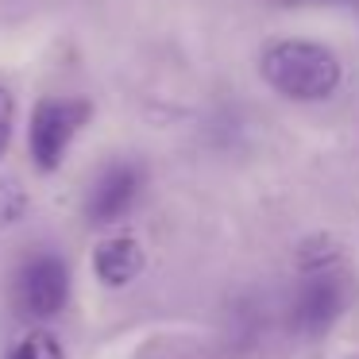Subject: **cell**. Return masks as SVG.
Listing matches in <instances>:
<instances>
[{
    "label": "cell",
    "mask_w": 359,
    "mask_h": 359,
    "mask_svg": "<svg viewBox=\"0 0 359 359\" xmlns=\"http://www.w3.org/2000/svg\"><path fill=\"white\" fill-rule=\"evenodd\" d=\"M348 302V278L340 271H317L297 286L294 305H290V325L297 332H325L340 317Z\"/></svg>",
    "instance_id": "277c9868"
},
{
    "label": "cell",
    "mask_w": 359,
    "mask_h": 359,
    "mask_svg": "<svg viewBox=\"0 0 359 359\" xmlns=\"http://www.w3.org/2000/svg\"><path fill=\"white\" fill-rule=\"evenodd\" d=\"M290 4H344V0H290Z\"/></svg>",
    "instance_id": "9c48e42d"
},
{
    "label": "cell",
    "mask_w": 359,
    "mask_h": 359,
    "mask_svg": "<svg viewBox=\"0 0 359 359\" xmlns=\"http://www.w3.org/2000/svg\"><path fill=\"white\" fill-rule=\"evenodd\" d=\"M355 4H359V0H355Z\"/></svg>",
    "instance_id": "30bf717a"
},
{
    "label": "cell",
    "mask_w": 359,
    "mask_h": 359,
    "mask_svg": "<svg viewBox=\"0 0 359 359\" xmlns=\"http://www.w3.org/2000/svg\"><path fill=\"white\" fill-rule=\"evenodd\" d=\"M70 294V271L58 255H35L16 274V305L24 317L47 320L66 305Z\"/></svg>",
    "instance_id": "3957f363"
},
{
    "label": "cell",
    "mask_w": 359,
    "mask_h": 359,
    "mask_svg": "<svg viewBox=\"0 0 359 359\" xmlns=\"http://www.w3.org/2000/svg\"><path fill=\"white\" fill-rule=\"evenodd\" d=\"M140 189H143V170L140 166H132V163L104 166L101 178H97L93 189H89V201H86L89 220H93V224H112V220H120L135 205Z\"/></svg>",
    "instance_id": "5b68a950"
},
{
    "label": "cell",
    "mask_w": 359,
    "mask_h": 359,
    "mask_svg": "<svg viewBox=\"0 0 359 359\" xmlns=\"http://www.w3.org/2000/svg\"><path fill=\"white\" fill-rule=\"evenodd\" d=\"M12 359H62V348H58V340L50 332H32L16 348V355H12Z\"/></svg>",
    "instance_id": "52a82bcc"
},
{
    "label": "cell",
    "mask_w": 359,
    "mask_h": 359,
    "mask_svg": "<svg viewBox=\"0 0 359 359\" xmlns=\"http://www.w3.org/2000/svg\"><path fill=\"white\" fill-rule=\"evenodd\" d=\"M93 263H97L101 282H109V286H124V282H132L135 274H140L143 251H140V243H135L132 236H112V240H104L101 248H97Z\"/></svg>",
    "instance_id": "8992f818"
},
{
    "label": "cell",
    "mask_w": 359,
    "mask_h": 359,
    "mask_svg": "<svg viewBox=\"0 0 359 359\" xmlns=\"http://www.w3.org/2000/svg\"><path fill=\"white\" fill-rule=\"evenodd\" d=\"M259 74L278 97L302 104L328 101L344 81L340 55L332 47L313 39H294V35L266 43L259 55Z\"/></svg>",
    "instance_id": "6da1fadb"
},
{
    "label": "cell",
    "mask_w": 359,
    "mask_h": 359,
    "mask_svg": "<svg viewBox=\"0 0 359 359\" xmlns=\"http://www.w3.org/2000/svg\"><path fill=\"white\" fill-rule=\"evenodd\" d=\"M12 128H16V101H12L8 89H0V158L12 143Z\"/></svg>",
    "instance_id": "ba28073f"
},
{
    "label": "cell",
    "mask_w": 359,
    "mask_h": 359,
    "mask_svg": "<svg viewBox=\"0 0 359 359\" xmlns=\"http://www.w3.org/2000/svg\"><path fill=\"white\" fill-rule=\"evenodd\" d=\"M86 120H89L86 101H70V97L43 101L32 116V132H27V147H32L35 166L39 170H58Z\"/></svg>",
    "instance_id": "7a4b0ae2"
}]
</instances>
